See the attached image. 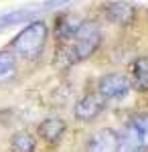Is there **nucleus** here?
<instances>
[{"instance_id": "f03ea898", "label": "nucleus", "mask_w": 148, "mask_h": 152, "mask_svg": "<svg viewBox=\"0 0 148 152\" xmlns=\"http://www.w3.org/2000/svg\"><path fill=\"white\" fill-rule=\"evenodd\" d=\"M47 39H49V24L45 20H34V23H29L10 41V51H14L18 59L33 61L43 55Z\"/></svg>"}, {"instance_id": "6e6552de", "label": "nucleus", "mask_w": 148, "mask_h": 152, "mask_svg": "<svg viewBox=\"0 0 148 152\" xmlns=\"http://www.w3.org/2000/svg\"><path fill=\"white\" fill-rule=\"evenodd\" d=\"M65 132H67V122H65L63 118L49 116L37 126V138H41V140L45 142V144H49V146H55V144L63 138Z\"/></svg>"}, {"instance_id": "0eeeda50", "label": "nucleus", "mask_w": 148, "mask_h": 152, "mask_svg": "<svg viewBox=\"0 0 148 152\" xmlns=\"http://www.w3.org/2000/svg\"><path fill=\"white\" fill-rule=\"evenodd\" d=\"M103 18L116 26H130L136 20V6L130 2H108L103 4Z\"/></svg>"}, {"instance_id": "7ed1b4c3", "label": "nucleus", "mask_w": 148, "mask_h": 152, "mask_svg": "<svg viewBox=\"0 0 148 152\" xmlns=\"http://www.w3.org/2000/svg\"><path fill=\"white\" fill-rule=\"evenodd\" d=\"M148 150V112H136L126 120L124 130L120 134V150L136 152Z\"/></svg>"}, {"instance_id": "9b49d317", "label": "nucleus", "mask_w": 148, "mask_h": 152, "mask_svg": "<svg viewBox=\"0 0 148 152\" xmlns=\"http://www.w3.org/2000/svg\"><path fill=\"white\" fill-rule=\"evenodd\" d=\"M10 152H37V136L29 130L14 132L8 140Z\"/></svg>"}, {"instance_id": "9d476101", "label": "nucleus", "mask_w": 148, "mask_h": 152, "mask_svg": "<svg viewBox=\"0 0 148 152\" xmlns=\"http://www.w3.org/2000/svg\"><path fill=\"white\" fill-rule=\"evenodd\" d=\"M128 77L134 91H148V55H138L136 59H132Z\"/></svg>"}, {"instance_id": "423d86ee", "label": "nucleus", "mask_w": 148, "mask_h": 152, "mask_svg": "<svg viewBox=\"0 0 148 152\" xmlns=\"http://www.w3.org/2000/svg\"><path fill=\"white\" fill-rule=\"evenodd\" d=\"M120 150V132L114 128H97L91 132L85 152H118Z\"/></svg>"}, {"instance_id": "f8f14e48", "label": "nucleus", "mask_w": 148, "mask_h": 152, "mask_svg": "<svg viewBox=\"0 0 148 152\" xmlns=\"http://www.w3.org/2000/svg\"><path fill=\"white\" fill-rule=\"evenodd\" d=\"M16 65H18V57L14 55V51L10 49L0 51V83L8 81L16 75Z\"/></svg>"}, {"instance_id": "1a4fd4ad", "label": "nucleus", "mask_w": 148, "mask_h": 152, "mask_svg": "<svg viewBox=\"0 0 148 152\" xmlns=\"http://www.w3.org/2000/svg\"><path fill=\"white\" fill-rule=\"evenodd\" d=\"M81 18H77L75 14L71 12H61L55 16V23H53V39H55V45H61V43H67L73 39L77 26H79Z\"/></svg>"}, {"instance_id": "f257e3e1", "label": "nucleus", "mask_w": 148, "mask_h": 152, "mask_svg": "<svg viewBox=\"0 0 148 152\" xmlns=\"http://www.w3.org/2000/svg\"><path fill=\"white\" fill-rule=\"evenodd\" d=\"M102 41H103V33L100 23L93 20V18H85L79 23L71 41L55 45V53H57L55 61L61 63L63 67H71L75 63L87 61L89 57H93L97 53V49L102 47Z\"/></svg>"}, {"instance_id": "39448f33", "label": "nucleus", "mask_w": 148, "mask_h": 152, "mask_svg": "<svg viewBox=\"0 0 148 152\" xmlns=\"http://www.w3.org/2000/svg\"><path fill=\"white\" fill-rule=\"evenodd\" d=\"M106 105H108V102L97 91H89V94L81 95L79 99L75 102V105H73V116H75L77 122L87 124V122H93L95 118L102 114L103 110H106Z\"/></svg>"}, {"instance_id": "20e7f679", "label": "nucleus", "mask_w": 148, "mask_h": 152, "mask_svg": "<svg viewBox=\"0 0 148 152\" xmlns=\"http://www.w3.org/2000/svg\"><path fill=\"white\" fill-rule=\"evenodd\" d=\"M95 91L102 95L106 102L124 99L126 95L132 91L130 77H128L126 73H120V71L106 73V75H102V77L97 79V83H95Z\"/></svg>"}]
</instances>
